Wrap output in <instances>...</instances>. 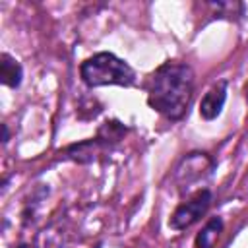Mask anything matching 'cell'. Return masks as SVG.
I'll use <instances>...</instances> for the list:
<instances>
[{
    "mask_svg": "<svg viewBox=\"0 0 248 248\" xmlns=\"http://www.w3.org/2000/svg\"><path fill=\"white\" fill-rule=\"evenodd\" d=\"M192 91H194L192 68L180 62H165L151 76L147 103L151 108H155L169 120H178L184 116L190 105Z\"/></svg>",
    "mask_w": 248,
    "mask_h": 248,
    "instance_id": "1",
    "label": "cell"
},
{
    "mask_svg": "<svg viewBox=\"0 0 248 248\" xmlns=\"http://www.w3.org/2000/svg\"><path fill=\"white\" fill-rule=\"evenodd\" d=\"M81 79L89 87L99 85H124L130 87L136 83V72L126 64L122 58L114 56L112 52H99L79 66Z\"/></svg>",
    "mask_w": 248,
    "mask_h": 248,
    "instance_id": "2",
    "label": "cell"
},
{
    "mask_svg": "<svg viewBox=\"0 0 248 248\" xmlns=\"http://www.w3.org/2000/svg\"><path fill=\"white\" fill-rule=\"evenodd\" d=\"M211 205V192L209 190H200L192 200H188L186 203L178 205L176 211L172 213L169 227L174 231H182L190 225H194Z\"/></svg>",
    "mask_w": 248,
    "mask_h": 248,
    "instance_id": "3",
    "label": "cell"
},
{
    "mask_svg": "<svg viewBox=\"0 0 248 248\" xmlns=\"http://www.w3.org/2000/svg\"><path fill=\"white\" fill-rule=\"evenodd\" d=\"M227 99V81H219L217 85H213L202 99L200 103V114L203 120H213L221 114V108L225 105Z\"/></svg>",
    "mask_w": 248,
    "mask_h": 248,
    "instance_id": "4",
    "label": "cell"
},
{
    "mask_svg": "<svg viewBox=\"0 0 248 248\" xmlns=\"http://www.w3.org/2000/svg\"><path fill=\"white\" fill-rule=\"evenodd\" d=\"M21 78H23V70L19 62L4 52L0 56V81L8 87H17L21 83Z\"/></svg>",
    "mask_w": 248,
    "mask_h": 248,
    "instance_id": "5",
    "label": "cell"
},
{
    "mask_svg": "<svg viewBox=\"0 0 248 248\" xmlns=\"http://www.w3.org/2000/svg\"><path fill=\"white\" fill-rule=\"evenodd\" d=\"M221 229H223V221L219 217L207 221V225L196 236V248H213V244L217 242V236H219Z\"/></svg>",
    "mask_w": 248,
    "mask_h": 248,
    "instance_id": "6",
    "label": "cell"
},
{
    "mask_svg": "<svg viewBox=\"0 0 248 248\" xmlns=\"http://www.w3.org/2000/svg\"><path fill=\"white\" fill-rule=\"evenodd\" d=\"M2 141H8V126L2 124Z\"/></svg>",
    "mask_w": 248,
    "mask_h": 248,
    "instance_id": "7",
    "label": "cell"
},
{
    "mask_svg": "<svg viewBox=\"0 0 248 248\" xmlns=\"http://www.w3.org/2000/svg\"><path fill=\"white\" fill-rule=\"evenodd\" d=\"M19 248H29V246H19Z\"/></svg>",
    "mask_w": 248,
    "mask_h": 248,
    "instance_id": "8",
    "label": "cell"
},
{
    "mask_svg": "<svg viewBox=\"0 0 248 248\" xmlns=\"http://www.w3.org/2000/svg\"><path fill=\"white\" fill-rule=\"evenodd\" d=\"M246 91H248V87H246Z\"/></svg>",
    "mask_w": 248,
    "mask_h": 248,
    "instance_id": "9",
    "label": "cell"
}]
</instances>
